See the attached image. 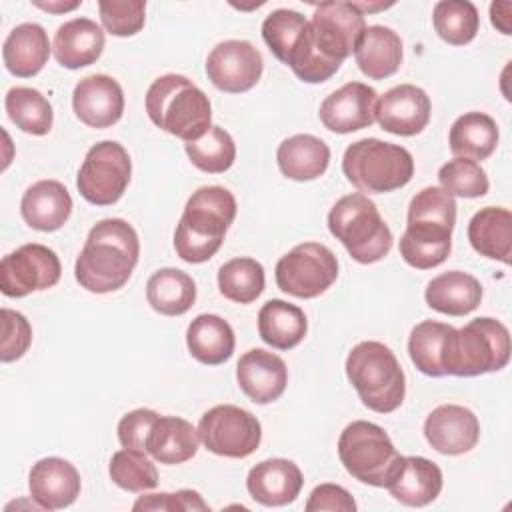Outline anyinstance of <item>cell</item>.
<instances>
[{
    "instance_id": "d6a6232c",
    "label": "cell",
    "mask_w": 512,
    "mask_h": 512,
    "mask_svg": "<svg viewBox=\"0 0 512 512\" xmlns=\"http://www.w3.org/2000/svg\"><path fill=\"white\" fill-rule=\"evenodd\" d=\"M498 126L492 116L484 112H466L458 116L450 128L448 144L456 158L486 160L498 146Z\"/></svg>"
},
{
    "instance_id": "d4e9b609",
    "label": "cell",
    "mask_w": 512,
    "mask_h": 512,
    "mask_svg": "<svg viewBox=\"0 0 512 512\" xmlns=\"http://www.w3.org/2000/svg\"><path fill=\"white\" fill-rule=\"evenodd\" d=\"M104 32L90 18H72L58 26L52 52L60 66L78 70L94 64L104 50Z\"/></svg>"
},
{
    "instance_id": "d590c367",
    "label": "cell",
    "mask_w": 512,
    "mask_h": 512,
    "mask_svg": "<svg viewBox=\"0 0 512 512\" xmlns=\"http://www.w3.org/2000/svg\"><path fill=\"white\" fill-rule=\"evenodd\" d=\"M452 330L454 326L436 320H424L412 328L408 338V354L412 364L422 374L434 378L446 376L444 356Z\"/></svg>"
},
{
    "instance_id": "bcb514c9",
    "label": "cell",
    "mask_w": 512,
    "mask_h": 512,
    "mask_svg": "<svg viewBox=\"0 0 512 512\" xmlns=\"http://www.w3.org/2000/svg\"><path fill=\"white\" fill-rule=\"evenodd\" d=\"M158 418L160 414L150 408H136L124 414L118 422V440L122 448H134V450L146 452L150 430L154 428Z\"/></svg>"
},
{
    "instance_id": "c3c4849f",
    "label": "cell",
    "mask_w": 512,
    "mask_h": 512,
    "mask_svg": "<svg viewBox=\"0 0 512 512\" xmlns=\"http://www.w3.org/2000/svg\"><path fill=\"white\" fill-rule=\"evenodd\" d=\"M306 512H320V510H332V512H354L356 502L352 494L338 486V484H320L316 486L306 502Z\"/></svg>"
},
{
    "instance_id": "4dcf8cb0",
    "label": "cell",
    "mask_w": 512,
    "mask_h": 512,
    "mask_svg": "<svg viewBox=\"0 0 512 512\" xmlns=\"http://www.w3.org/2000/svg\"><path fill=\"white\" fill-rule=\"evenodd\" d=\"M198 430L184 418L160 416L150 430L146 452L160 464H182L196 456Z\"/></svg>"
},
{
    "instance_id": "44dd1931",
    "label": "cell",
    "mask_w": 512,
    "mask_h": 512,
    "mask_svg": "<svg viewBox=\"0 0 512 512\" xmlns=\"http://www.w3.org/2000/svg\"><path fill=\"white\" fill-rule=\"evenodd\" d=\"M236 380L240 390L256 404L278 400L288 384L286 362L264 348L244 352L236 364Z\"/></svg>"
},
{
    "instance_id": "f907efd6",
    "label": "cell",
    "mask_w": 512,
    "mask_h": 512,
    "mask_svg": "<svg viewBox=\"0 0 512 512\" xmlns=\"http://www.w3.org/2000/svg\"><path fill=\"white\" fill-rule=\"evenodd\" d=\"M82 2H34V6H38V8H42V10H46V12H54V14H58V12H68V10H74V8H78Z\"/></svg>"
},
{
    "instance_id": "f1b7e54d",
    "label": "cell",
    "mask_w": 512,
    "mask_h": 512,
    "mask_svg": "<svg viewBox=\"0 0 512 512\" xmlns=\"http://www.w3.org/2000/svg\"><path fill=\"white\" fill-rule=\"evenodd\" d=\"M276 162L280 172L296 182L320 178L330 164V148L312 134H296L278 146Z\"/></svg>"
},
{
    "instance_id": "74e56055",
    "label": "cell",
    "mask_w": 512,
    "mask_h": 512,
    "mask_svg": "<svg viewBox=\"0 0 512 512\" xmlns=\"http://www.w3.org/2000/svg\"><path fill=\"white\" fill-rule=\"evenodd\" d=\"M264 268L258 260L240 256L224 262L218 270V290L236 304L254 302L264 290Z\"/></svg>"
},
{
    "instance_id": "8992f818",
    "label": "cell",
    "mask_w": 512,
    "mask_h": 512,
    "mask_svg": "<svg viewBox=\"0 0 512 512\" xmlns=\"http://www.w3.org/2000/svg\"><path fill=\"white\" fill-rule=\"evenodd\" d=\"M330 234L346 248L352 260L374 264L392 248V232L376 204L362 192L346 194L328 212Z\"/></svg>"
},
{
    "instance_id": "7402d4cb",
    "label": "cell",
    "mask_w": 512,
    "mask_h": 512,
    "mask_svg": "<svg viewBox=\"0 0 512 512\" xmlns=\"http://www.w3.org/2000/svg\"><path fill=\"white\" fill-rule=\"evenodd\" d=\"M304 484L300 468L286 458H268L258 462L246 478L248 494L262 506L292 504Z\"/></svg>"
},
{
    "instance_id": "30bf717a",
    "label": "cell",
    "mask_w": 512,
    "mask_h": 512,
    "mask_svg": "<svg viewBox=\"0 0 512 512\" xmlns=\"http://www.w3.org/2000/svg\"><path fill=\"white\" fill-rule=\"evenodd\" d=\"M132 162L128 150L114 140L94 144L78 170L80 196L94 206H110L122 198L130 184Z\"/></svg>"
},
{
    "instance_id": "ac0fdd59",
    "label": "cell",
    "mask_w": 512,
    "mask_h": 512,
    "mask_svg": "<svg viewBox=\"0 0 512 512\" xmlns=\"http://www.w3.org/2000/svg\"><path fill=\"white\" fill-rule=\"evenodd\" d=\"M72 110L90 128H110L124 114L122 86L108 74L86 76L74 86Z\"/></svg>"
},
{
    "instance_id": "52a82bcc",
    "label": "cell",
    "mask_w": 512,
    "mask_h": 512,
    "mask_svg": "<svg viewBox=\"0 0 512 512\" xmlns=\"http://www.w3.org/2000/svg\"><path fill=\"white\" fill-rule=\"evenodd\" d=\"M512 344L508 328L490 316L474 318L454 328L444 356V372L450 376H480L502 370L510 360Z\"/></svg>"
},
{
    "instance_id": "277c9868",
    "label": "cell",
    "mask_w": 512,
    "mask_h": 512,
    "mask_svg": "<svg viewBox=\"0 0 512 512\" xmlns=\"http://www.w3.org/2000/svg\"><path fill=\"white\" fill-rule=\"evenodd\" d=\"M146 112L160 130L184 140H198L212 124L208 96L182 74L158 76L146 90Z\"/></svg>"
},
{
    "instance_id": "f6af8a7d",
    "label": "cell",
    "mask_w": 512,
    "mask_h": 512,
    "mask_svg": "<svg viewBox=\"0 0 512 512\" xmlns=\"http://www.w3.org/2000/svg\"><path fill=\"white\" fill-rule=\"evenodd\" d=\"M32 344V326L24 314L2 308V342L0 360L14 362L26 354Z\"/></svg>"
},
{
    "instance_id": "7a4b0ae2",
    "label": "cell",
    "mask_w": 512,
    "mask_h": 512,
    "mask_svg": "<svg viewBox=\"0 0 512 512\" xmlns=\"http://www.w3.org/2000/svg\"><path fill=\"white\" fill-rule=\"evenodd\" d=\"M456 200L438 186L422 188L408 204V222L400 238V256L418 270L440 266L452 250Z\"/></svg>"
},
{
    "instance_id": "7c38bea8",
    "label": "cell",
    "mask_w": 512,
    "mask_h": 512,
    "mask_svg": "<svg viewBox=\"0 0 512 512\" xmlns=\"http://www.w3.org/2000/svg\"><path fill=\"white\" fill-rule=\"evenodd\" d=\"M198 436L206 450L226 458H246L260 446V420L234 404L206 410L198 422Z\"/></svg>"
},
{
    "instance_id": "681fc988",
    "label": "cell",
    "mask_w": 512,
    "mask_h": 512,
    "mask_svg": "<svg viewBox=\"0 0 512 512\" xmlns=\"http://www.w3.org/2000/svg\"><path fill=\"white\" fill-rule=\"evenodd\" d=\"M490 20L492 26L498 28L502 34H512V2H492L490 4Z\"/></svg>"
},
{
    "instance_id": "5b68a950",
    "label": "cell",
    "mask_w": 512,
    "mask_h": 512,
    "mask_svg": "<svg viewBox=\"0 0 512 512\" xmlns=\"http://www.w3.org/2000/svg\"><path fill=\"white\" fill-rule=\"evenodd\" d=\"M346 376L362 404L378 414H390L404 402V370L382 342H358L346 356Z\"/></svg>"
},
{
    "instance_id": "7dc6e473",
    "label": "cell",
    "mask_w": 512,
    "mask_h": 512,
    "mask_svg": "<svg viewBox=\"0 0 512 512\" xmlns=\"http://www.w3.org/2000/svg\"><path fill=\"white\" fill-rule=\"evenodd\" d=\"M132 510H210V506L202 500L196 490H178L174 494L160 492V494H146L140 496Z\"/></svg>"
},
{
    "instance_id": "9a60e30c",
    "label": "cell",
    "mask_w": 512,
    "mask_h": 512,
    "mask_svg": "<svg viewBox=\"0 0 512 512\" xmlns=\"http://www.w3.org/2000/svg\"><path fill=\"white\" fill-rule=\"evenodd\" d=\"M262 70V54L248 40L218 42L206 58L208 80L228 94H240L254 88Z\"/></svg>"
},
{
    "instance_id": "f35d334b",
    "label": "cell",
    "mask_w": 512,
    "mask_h": 512,
    "mask_svg": "<svg viewBox=\"0 0 512 512\" xmlns=\"http://www.w3.org/2000/svg\"><path fill=\"white\" fill-rule=\"evenodd\" d=\"M432 22L444 42L464 46L476 38L480 16L476 6L468 0H442L434 4Z\"/></svg>"
},
{
    "instance_id": "5bb4252c",
    "label": "cell",
    "mask_w": 512,
    "mask_h": 512,
    "mask_svg": "<svg viewBox=\"0 0 512 512\" xmlns=\"http://www.w3.org/2000/svg\"><path fill=\"white\" fill-rule=\"evenodd\" d=\"M310 28L318 50L326 58L342 64L354 54L366 22L354 2H324L314 8Z\"/></svg>"
},
{
    "instance_id": "8fae6325",
    "label": "cell",
    "mask_w": 512,
    "mask_h": 512,
    "mask_svg": "<svg viewBox=\"0 0 512 512\" xmlns=\"http://www.w3.org/2000/svg\"><path fill=\"white\" fill-rule=\"evenodd\" d=\"M338 278L336 254L320 242H302L276 264V284L296 298H316Z\"/></svg>"
},
{
    "instance_id": "4316f807",
    "label": "cell",
    "mask_w": 512,
    "mask_h": 512,
    "mask_svg": "<svg viewBox=\"0 0 512 512\" xmlns=\"http://www.w3.org/2000/svg\"><path fill=\"white\" fill-rule=\"evenodd\" d=\"M50 56V40L46 30L36 22H24L10 30L2 46L4 66L18 78L36 76Z\"/></svg>"
},
{
    "instance_id": "e0dca14e",
    "label": "cell",
    "mask_w": 512,
    "mask_h": 512,
    "mask_svg": "<svg viewBox=\"0 0 512 512\" xmlns=\"http://www.w3.org/2000/svg\"><path fill=\"white\" fill-rule=\"evenodd\" d=\"M424 436L436 452L458 456L470 452L478 444L480 422L466 406L442 404L426 416Z\"/></svg>"
},
{
    "instance_id": "b9f144b4",
    "label": "cell",
    "mask_w": 512,
    "mask_h": 512,
    "mask_svg": "<svg viewBox=\"0 0 512 512\" xmlns=\"http://www.w3.org/2000/svg\"><path fill=\"white\" fill-rule=\"evenodd\" d=\"M438 180L442 190L450 196L480 198L488 192L490 182L484 168L468 158H452L438 170Z\"/></svg>"
},
{
    "instance_id": "7bdbcfd3",
    "label": "cell",
    "mask_w": 512,
    "mask_h": 512,
    "mask_svg": "<svg viewBox=\"0 0 512 512\" xmlns=\"http://www.w3.org/2000/svg\"><path fill=\"white\" fill-rule=\"evenodd\" d=\"M306 24H308V20L300 12L288 10V8H278L264 18L262 38L268 44L270 52L280 62H286L290 50L298 42Z\"/></svg>"
},
{
    "instance_id": "4fadbf2b",
    "label": "cell",
    "mask_w": 512,
    "mask_h": 512,
    "mask_svg": "<svg viewBox=\"0 0 512 512\" xmlns=\"http://www.w3.org/2000/svg\"><path fill=\"white\" fill-rule=\"evenodd\" d=\"M62 274L56 252L44 244H24L0 262V290L8 298H22L58 284Z\"/></svg>"
},
{
    "instance_id": "ba28073f",
    "label": "cell",
    "mask_w": 512,
    "mask_h": 512,
    "mask_svg": "<svg viewBox=\"0 0 512 512\" xmlns=\"http://www.w3.org/2000/svg\"><path fill=\"white\" fill-rule=\"evenodd\" d=\"M342 172L352 186L366 194H384L406 186L414 176L412 154L392 142L362 138L342 156Z\"/></svg>"
},
{
    "instance_id": "83f0119b",
    "label": "cell",
    "mask_w": 512,
    "mask_h": 512,
    "mask_svg": "<svg viewBox=\"0 0 512 512\" xmlns=\"http://www.w3.org/2000/svg\"><path fill=\"white\" fill-rule=\"evenodd\" d=\"M426 304L448 316H466L480 306L482 286L480 282L462 270H450L434 276L426 284Z\"/></svg>"
},
{
    "instance_id": "60d3db41",
    "label": "cell",
    "mask_w": 512,
    "mask_h": 512,
    "mask_svg": "<svg viewBox=\"0 0 512 512\" xmlns=\"http://www.w3.org/2000/svg\"><path fill=\"white\" fill-rule=\"evenodd\" d=\"M108 474L112 482L128 492H146L158 486V470L142 450L122 448L112 454Z\"/></svg>"
},
{
    "instance_id": "6da1fadb",
    "label": "cell",
    "mask_w": 512,
    "mask_h": 512,
    "mask_svg": "<svg viewBox=\"0 0 512 512\" xmlns=\"http://www.w3.org/2000/svg\"><path fill=\"white\" fill-rule=\"evenodd\" d=\"M140 256L136 230L122 218H106L92 226L76 258V282L94 294L120 290L132 276Z\"/></svg>"
},
{
    "instance_id": "603a6c76",
    "label": "cell",
    "mask_w": 512,
    "mask_h": 512,
    "mask_svg": "<svg viewBox=\"0 0 512 512\" xmlns=\"http://www.w3.org/2000/svg\"><path fill=\"white\" fill-rule=\"evenodd\" d=\"M442 470L424 456H402L386 490L406 506H426L434 502L442 490Z\"/></svg>"
},
{
    "instance_id": "9c48e42d",
    "label": "cell",
    "mask_w": 512,
    "mask_h": 512,
    "mask_svg": "<svg viewBox=\"0 0 512 512\" xmlns=\"http://www.w3.org/2000/svg\"><path fill=\"white\" fill-rule=\"evenodd\" d=\"M338 458L358 482L386 488L402 456L384 428L368 420H354L338 438Z\"/></svg>"
},
{
    "instance_id": "e575fe53",
    "label": "cell",
    "mask_w": 512,
    "mask_h": 512,
    "mask_svg": "<svg viewBox=\"0 0 512 512\" xmlns=\"http://www.w3.org/2000/svg\"><path fill=\"white\" fill-rule=\"evenodd\" d=\"M146 300L158 314L182 316L196 302V284L178 268H160L146 282Z\"/></svg>"
},
{
    "instance_id": "d6986e66",
    "label": "cell",
    "mask_w": 512,
    "mask_h": 512,
    "mask_svg": "<svg viewBox=\"0 0 512 512\" xmlns=\"http://www.w3.org/2000/svg\"><path fill=\"white\" fill-rule=\"evenodd\" d=\"M430 110V98L420 86L400 84L378 98L376 120L390 134L414 136L428 126Z\"/></svg>"
},
{
    "instance_id": "3957f363",
    "label": "cell",
    "mask_w": 512,
    "mask_h": 512,
    "mask_svg": "<svg viewBox=\"0 0 512 512\" xmlns=\"http://www.w3.org/2000/svg\"><path fill=\"white\" fill-rule=\"evenodd\" d=\"M236 218V198L222 186H202L188 198L174 232L176 254L188 264L210 260Z\"/></svg>"
},
{
    "instance_id": "ab89813d",
    "label": "cell",
    "mask_w": 512,
    "mask_h": 512,
    "mask_svg": "<svg viewBox=\"0 0 512 512\" xmlns=\"http://www.w3.org/2000/svg\"><path fill=\"white\" fill-rule=\"evenodd\" d=\"M184 150L190 162L208 174H222L236 160V144L220 126H210L198 140L186 142Z\"/></svg>"
},
{
    "instance_id": "ffe728a7",
    "label": "cell",
    "mask_w": 512,
    "mask_h": 512,
    "mask_svg": "<svg viewBox=\"0 0 512 512\" xmlns=\"http://www.w3.org/2000/svg\"><path fill=\"white\" fill-rule=\"evenodd\" d=\"M80 488L82 480L76 466L58 456L38 460L28 474L30 498L42 510H60L74 504Z\"/></svg>"
},
{
    "instance_id": "484cf974",
    "label": "cell",
    "mask_w": 512,
    "mask_h": 512,
    "mask_svg": "<svg viewBox=\"0 0 512 512\" xmlns=\"http://www.w3.org/2000/svg\"><path fill=\"white\" fill-rule=\"evenodd\" d=\"M354 58L364 76L384 80L402 64V38L388 26H366L356 42Z\"/></svg>"
},
{
    "instance_id": "2e32d148",
    "label": "cell",
    "mask_w": 512,
    "mask_h": 512,
    "mask_svg": "<svg viewBox=\"0 0 512 512\" xmlns=\"http://www.w3.org/2000/svg\"><path fill=\"white\" fill-rule=\"evenodd\" d=\"M378 94L364 82H348L334 90L320 104L324 128L336 134H348L368 128L376 122Z\"/></svg>"
},
{
    "instance_id": "836d02e7",
    "label": "cell",
    "mask_w": 512,
    "mask_h": 512,
    "mask_svg": "<svg viewBox=\"0 0 512 512\" xmlns=\"http://www.w3.org/2000/svg\"><path fill=\"white\" fill-rule=\"evenodd\" d=\"M306 330V314L302 308L286 300H268L258 312V334L276 350H290L298 346L304 340Z\"/></svg>"
},
{
    "instance_id": "1f68e13d",
    "label": "cell",
    "mask_w": 512,
    "mask_h": 512,
    "mask_svg": "<svg viewBox=\"0 0 512 512\" xmlns=\"http://www.w3.org/2000/svg\"><path fill=\"white\" fill-rule=\"evenodd\" d=\"M186 346L198 362L218 366L232 356L236 338L232 326L224 318L216 314H200L188 324Z\"/></svg>"
},
{
    "instance_id": "ee69618b",
    "label": "cell",
    "mask_w": 512,
    "mask_h": 512,
    "mask_svg": "<svg viewBox=\"0 0 512 512\" xmlns=\"http://www.w3.org/2000/svg\"><path fill=\"white\" fill-rule=\"evenodd\" d=\"M98 12L102 26L112 36H134L146 20V2L142 0H100Z\"/></svg>"
},
{
    "instance_id": "f546056e",
    "label": "cell",
    "mask_w": 512,
    "mask_h": 512,
    "mask_svg": "<svg viewBox=\"0 0 512 512\" xmlns=\"http://www.w3.org/2000/svg\"><path fill=\"white\" fill-rule=\"evenodd\" d=\"M468 240L480 256L510 264L512 212L498 206H486L478 210L468 222Z\"/></svg>"
},
{
    "instance_id": "8d00e7d4",
    "label": "cell",
    "mask_w": 512,
    "mask_h": 512,
    "mask_svg": "<svg viewBox=\"0 0 512 512\" xmlns=\"http://www.w3.org/2000/svg\"><path fill=\"white\" fill-rule=\"evenodd\" d=\"M4 108L8 118L26 134L44 136L52 130L54 112L48 98L36 88L14 86L6 92Z\"/></svg>"
},
{
    "instance_id": "cb8c5ba5",
    "label": "cell",
    "mask_w": 512,
    "mask_h": 512,
    "mask_svg": "<svg viewBox=\"0 0 512 512\" xmlns=\"http://www.w3.org/2000/svg\"><path fill=\"white\" fill-rule=\"evenodd\" d=\"M24 222L40 232H54L66 224L72 214V196L58 180L34 182L20 200Z\"/></svg>"
}]
</instances>
